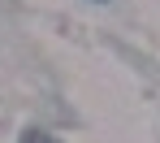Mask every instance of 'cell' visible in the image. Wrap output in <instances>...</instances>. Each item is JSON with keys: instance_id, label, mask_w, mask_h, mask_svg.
Returning <instances> with one entry per match:
<instances>
[{"instance_id": "6da1fadb", "label": "cell", "mask_w": 160, "mask_h": 143, "mask_svg": "<svg viewBox=\"0 0 160 143\" xmlns=\"http://www.w3.org/2000/svg\"><path fill=\"white\" fill-rule=\"evenodd\" d=\"M22 143H56V139H52V135H43V130H26Z\"/></svg>"}]
</instances>
